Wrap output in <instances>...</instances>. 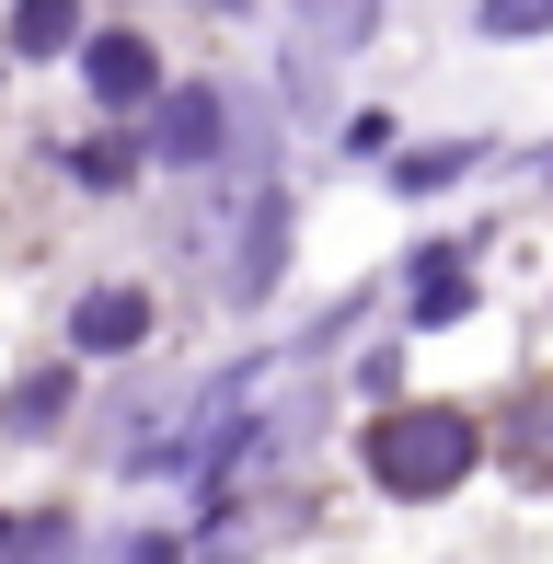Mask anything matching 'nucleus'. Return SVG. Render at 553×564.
I'll list each match as a JSON object with an SVG mask.
<instances>
[{
	"label": "nucleus",
	"mask_w": 553,
	"mask_h": 564,
	"mask_svg": "<svg viewBox=\"0 0 553 564\" xmlns=\"http://www.w3.org/2000/svg\"><path fill=\"white\" fill-rule=\"evenodd\" d=\"M553 0H485V35H542Z\"/></svg>",
	"instance_id": "obj_8"
},
{
	"label": "nucleus",
	"mask_w": 553,
	"mask_h": 564,
	"mask_svg": "<svg viewBox=\"0 0 553 564\" xmlns=\"http://www.w3.org/2000/svg\"><path fill=\"white\" fill-rule=\"evenodd\" d=\"M58 403H69V380L46 369V380H23V392L0 403V426H23V438H46V426H58Z\"/></svg>",
	"instance_id": "obj_6"
},
{
	"label": "nucleus",
	"mask_w": 553,
	"mask_h": 564,
	"mask_svg": "<svg viewBox=\"0 0 553 564\" xmlns=\"http://www.w3.org/2000/svg\"><path fill=\"white\" fill-rule=\"evenodd\" d=\"M69 23H82V12H69V0H23L12 46H23V58H46V46H69Z\"/></svg>",
	"instance_id": "obj_7"
},
{
	"label": "nucleus",
	"mask_w": 553,
	"mask_h": 564,
	"mask_svg": "<svg viewBox=\"0 0 553 564\" xmlns=\"http://www.w3.org/2000/svg\"><path fill=\"white\" fill-rule=\"evenodd\" d=\"M93 93H105V105H150V93H162V58H150L139 35H105L93 46Z\"/></svg>",
	"instance_id": "obj_3"
},
{
	"label": "nucleus",
	"mask_w": 553,
	"mask_h": 564,
	"mask_svg": "<svg viewBox=\"0 0 553 564\" xmlns=\"http://www.w3.org/2000/svg\"><path fill=\"white\" fill-rule=\"evenodd\" d=\"M462 300H473V265H462V253H426V276H415V323H462Z\"/></svg>",
	"instance_id": "obj_5"
},
{
	"label": "nucleus",
	"mask_w": 553,
	"mask_h": 564,
	"mask_svg": "<svg viewBox=\"0 0 553 564\" xmlns=\"http://www.w3.org/2000/svg\"><path fill=\"white\" fill-rule=\"evenodd\" d=\"M473 460H485V426L462 415V403H404V415H369V484L404 507H438L449 484H473Z\"/></svg>",
	"instance_id": "obj_1"
},
{
	"label": "nucleus",
	"mask_w": 553,
	"mask_h": 564,
	"mask_svg": "<svg viewBox=\"0 0 553 564\" xmlns=\"http://www.w3.org/2000/svg\"><path fill=\"white\" fill-rule=\"evenodd\" d=\"M0 530H12V519H0Z\"/></svg>",
	"instance_id": "obj_10"
},
{
	"label": "nucleus",
	"mask_w": 553,
	"mask_h": 564,
	"mask_svg": "<svg viewBox=\"0 0 553 564\" xmlns=\"http://www.w3.org/2000/svg\"><path fill=\"white\" fill-rule=\"evenodd\" d=\"M312 23H323V46H346L358 35V0H312Z\"/></svg>",
	"instance_id": "obj_9"
},
{
	"label": "nucleus",
	"mask_w": 553,
	"mask_h": 564,
	"mask_svg": "<svg viewBox=\"0 0 553 564\" xmlns=\"http://www.w3.org/2000/svg\"><path fill=\"white\" fill-rule=\"evenodd\" d=\"M219 150V93H173L162 105V162H208Z\"/></svg>",
	"instance_id": "obj_4"
},
{
	"label": "nucleus",
	"mask_w": 553,
	"mask_h": 564,
	"mask_svg": "<svg viewBox=\"0 0 553 564\" xmlns=\"http://www.w3.org/2000/svg\"><path fill=\"white\" fill-rule=\"evenodd\" d=\"M139 335H150V300L139 289H93L82 312H69V346H82V357H128Z\"/></svg>",
	"instance_id": "obj_2"
}]
</instances>
